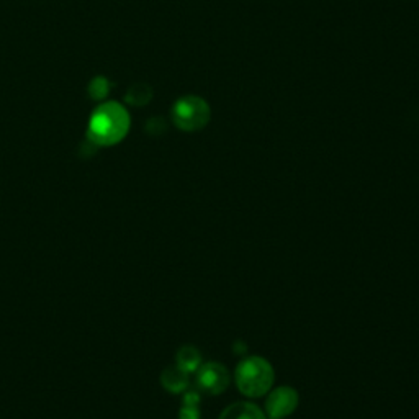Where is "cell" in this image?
<instances>
[{
  "instance_id": "30bf717a",
  "label": "cell",
  "mask_w": 419,
  "mask_h": 419,
  "mask_svg": "<svg viewBox=\"0 0 419 419\" xmlns=\"http://www.w3.org/2000/svg\"><path fill=\"white\" fill-rule=\"evenodd\" d=\"M87 91H89V95H91L93 100L105 99V97L109 95V91H110L109 79H105V77L92 79L91 84H89Z\"/></svg>"
},
{
  "instance_id": "277c9868",
  "label": "cell",
  "mask_w": 419,
  "mask_h": 419,
  "mask_svg": "<svg viewBox=\"0 0 419 419\" xmlns=\"http://www.w3.org/2000/svg\"><path fill=\"white\" fill-rule=\"evenodd\" d=\"M197 375L198 389L208 395H220L228 389L230 373L221 364L210 362L200 367Z\"/></svg>"
},
{
  "instance_id": "8fae6325",
  "label": "cell",
  "mask_w": 419,
  "mask_h": 419,
  "mask_svg": "<svg viewBox=\"0 0 419 419\" xmlns=\"http://www.w3.org/2000/svg\"><path fill=\"white\" fill-rule=\"evenodd\" d=\"M180 419H200L198 407H190V404H184L180 411Z\"/></svg>"
},
{
  "instance_id": "ba28073f",
  "label": "cell",
  "mask_w": 419,
  "mask_h": 419,
  "mask_svg": "<svg viewBox=\"0 0 419 419\" xmlns=\"http://www.w3.org/2000/svg\"><path fill=\"white\" fill-rule=\"evenodd\" d=\"M187 375H189V373H185L184 370H180L179 367L167 369L166 372L162 373V385L166 387L167 390L177 393V391L185 390L187 383H189V378H187Z\"/></svg>"
},
{
  "instance_id": "7a4b0ae2",
  "label": "cell",
  "mask_w": 419,
  "mask_h": 419,
  "mask_svg": "<svg viewBox=\"0 0 419 419\" xmlns=\"http://www.w3.org/2000/svg\"><path fill=\"white\" fill-rule=\"evenodd\" d=\"M274 369L262 357H249L236 369V385L243 395L249 398H259L272 389Z\"/></svg>"
},
{
  "instance_id": "9c48e42d",
  "label": "cell",
  "mask_w": 419,
  "mask_h": 419,
  "mask_svg": "<svg viewBox=\"0 0 419 419\" xmlns=\"http://www.w3.org/2000/svg\"><path fill=\"white\" fill-rule=\"evenodd\" d=\"M151 97H153V91H151L146 84H135V86L128 91L124 100H127V104H130V105L142 106V105L148 104V102L151 100Z\"/></svg>"
},
{
  "instance_id": "5b68a950",
  "label": "cell",
  "mask_w": 419,
  "mask_h": 419,
  "mask_svg": "<svg viewBox=\"0 0 419 419\" xmlns=\"http://www.w3.org/2000/svg\"><path fill=\"white\" fill-rule=\"evenodd\" d=\"M298 404V393L290 387H280L269 395L266 401V411L272 419L288 416Z\"/></svg>"
},
{
  "instance_id": "6da1fadb",
  "label": "cell",
  "mask_w": 419,
  "mask_h": 419,
  "mask_svg": "<svg viewBox=\"0 0 419 419\" xmlns=\"http://www.w3.org/2000/svg\"><path fill=\"white\" fill-rule=\"evenodd\" d=\"M130 113L117 102H106L92 111L87 127V138L95 146H113L130 130Z\"/></svg>"
},
{
  "instance_id": "8992f818",
  "label": "cell",
  "mask_w": 419,
  "mask_h": 419,
  "mask_svg": "<svg viewBox=\"0 0 419 419\" xmlns=\"http://www.w3.org/2000/svg\"><path fill=\"white\" fill-rule=\"evenodd\" d=\"M220 419H266V414L256 404L241 401V403H234L226 408L221 413Z\"/></svg>"
},
{
  "instance_id": "52a82bcc",
  "label": "cell",
  "mask_w": 419,
  "mask_h": 419,
  "mask_svg": "<svg viewBox=\"0 0 419 419\" xmlns=\"http://www.w3.org/2000/svg\"><path fill=\"white\" fill-rule=\"evenodd\" d=\"M177 367L184 370L185 373L197 372L202 367V357H200L198 351L192 346L182 347L179 354H177Z\"/></svg>"
},
{
  "instance_id": "3957f363",
  "label": "cell",
  "mask_w": 419,
  "mask_h": 419,
  "mask_svg": "<svg viewBox=\"0 0 419 419\" xmlns=\"http://www.w3.org/2000/svg\"><path fill=\"white\" fill-rule=\"evenodd\" d=\"M172 122L182 131H198L205 128L212 117L208 102L197 95H185L174 104Z\"/></svg>"
}]
</instances>
